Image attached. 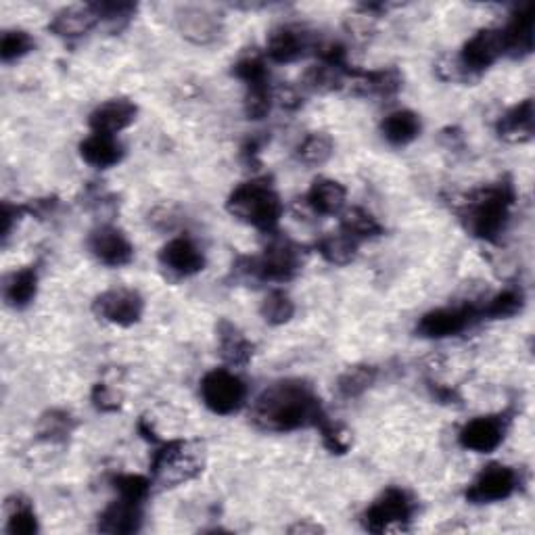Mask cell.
Masks as SVG:
<instances>
[{
    "label": "cell",
    "instance_id": "cell-35",
    "mask_svg": "<svg viewBox=\"0 0 535 535\" xmlns=\"http://www.w3.org/2000/svg\"><path fill=\"white\" fill-rule=\"evenodd\" d=\"M345 74L339 72V69L331 67V65H312L308 72L301 78V84H304L306 90L310 92H318V95H327V92H335L341 90L345 86Z\"/></svg>",
    "mask_w": 535,
    "mask_h": 535
},
{
    "label": "cell",
    "instance_id": "cell-13",
    "mask_svg": "<svg viewBox=\"0 0 535 535\" xmlns=\"http://www.w3.org/2000/svg\"><path fill=\"white\" fill-rule=\"evenodd\" d=\"M88 251L95 260L109 268H122L134 260V245L124 235V230L111 224H101L88 235Z\"/></svg>",
    "mask_w": 535,
    "mask_h": 535
},
{
    "label": "cell",
    "instance_id": "cell-47",
    "mask_svg": "<svg viewBox=\"0 0 535 535\" xmlns=\"http://www.w3.org/2000/svg\"><path fill=\"white\" fill-rule=\"evenodd\" d=\"M138 433H141L143 435V439H147L149 441V444H161V439H159V435L153 431V427H151V421H149V418H141V421H138Z\"/></svg>",
    "mask_w": 535,
    "mask_h": 535
},
{
    "label": "cell",
    "instance_id": "cell-8",
    "mask_svg": "<svg viewBox=\"0 0 535 535\" xmlns=\"http://www.w3.org/2000/svg\"><path fill=\"white\" fill-rule=\"evenodd\" d=\"M521 485L519 473L502 462H492L483 467L475 481L467 487L464 498L471 504H494L515 496Z\"/></svg>",
    "mask_w": 535,
    "mask_h": 535
},
{
    "label": "cell",
    "instance_id": "cell-29",
    "mask_svg": "<svg viewBox=\"0 0 535 535\" xmlns=\"http://www.w3.org/2000/svg\"><path fill=\"white\" fill-rule=\"evenodd\" d=\"M78 423L72 412L53 408L46 410L36 423V437L40 441H49V444H65L72 437Z\"/></svg>",
    "mask_w": 535,
    "mask_h": 535
},
{
    "label": "cell",
    "instance_id": "cell-17",
    "mask_svg": "<svg viewBox=\"0 0 535 535\" xmlns=\"http://www.w3.org/2000/svg\"><path fill=\"white\" fill-rule=\"evenodd\" d=\"M176 26L182 38L193 44H214L222 36V19L203 7H184L176 13Z\"/></svg>",
    "mask_w": 535,
    "mask_h": 535
},
{
    "label": "cell",
    "instance_id": "cell-10",
    "mask_svg": "<svg viewBox=\"0 0 535 535\" xmlns=\"http://www.w3.org/2000/svg\"><path fill=\"white\" fill-rule=\"evenodd\" d=\"M92 312H95L99 320H105L113 324V327L130 329L143 320L145 299L134 289L126 287L109 289L97 295L95 301H92Z\"/></svg>",
    "mask_w": 535,
    "mask_h": 535
},
{
    "label": "cell",
    "instance_id": "cell-27",
    "mask_svg": "<svg viewBox=\"0 0 535 535\" xmlns=\"http://www.w3.org/2000/svg\"><path fill=\"white\" fill-rule=\"evenodd\" d=\"M97 23H99V17L95 15V11L90 9V5L67 7V9H61L53 15V19L49 23V30L59 38L74 40V38L88 34L92 28L97 26Z\"/></svg>",
    "mask_w": 535,
    "mask_h": 535
},
{
    "label": "cell",
    "instance_id": "cell-34",
    "mask_svg": "<svg viewBox=\"0 0 535 535\" xmlns=\"http://www.w3.org/2000/svg\"><path fill=\"white\" fill-rule=\"evenodd\" d=\"M7 510V525L5 531L9 535H34L38 533V517L34 513V506L26 498H11L5 504Z\"/></svg>",
    "mask_w": 535,
    "mask_h": 535
},
{
    "label": "cell",
    "instance_id": "cell-48",
    "mask_svg": "<svg viewBox=\"0 0 535 535\" xmlns=\"http://www.w3.org/2000/svg\"><path fill=\"white\" fill-rule=\"evenodd\" d=\"M291 533H320L324 531L320 525H314V523H297L289 529Z\"/></svg>",
    "mask_w": 535,
    "mask_h": 535
},
{
    "label": "cell",
    "instance_id": "cell-20",
    "mask_svg": "<svg viewBox=\"0 0 535 535\" xmlns=\"http://www.w3.org/2000/svg\"><path fill=\"white\" fill-rule=\"evenodd\" d=\"M535 132V105L533 99H525L510 107L496 122V134L510 145L529 143Z\"/></svg>",
    "mask_w": 535,
    "mask_h": 535
},
{
    "label": "cell",
    "instance_id": "cell-5",
    "mask_svg": "<svg viewBox=\"0 0 535 535\" xmlns=\"http://www.w3.org/2000/svg\"><path fill=\"white\" fill-rule=\"evenodd\" d=\"M205 469V452L199 441H168L151 458V479L161 487H178L197 479Z\"/></svg>",
    "mask_w": 535,
    "mask_h": 535
},
{
    "label": "cell",
    "instance_id": "cell-4",
    "mask_svg": "<svg viewBox=\"0 0 535 535\" xmlns=\"http://www.w3.org/2000/svg\"><path fill=\"white\" fill-rule=\"evenodd\" d=\"M226 209L230 216H235L247 226L258 228L262 232H274L283 218L285 205L281 195L276 193L268 180L255 178L239 184L228 195Z\"/></svg>",
    "mask_w": 535,
    "mask_h": 535
},
{
    "label": "cell",
    "instance_id": "cell-28",
    "mask_svg": "<svg viewBox=\"0 0 535 535\" xmlns=\"http://www.w3.org/2000/svg\"><path fill=\"white\" fill-rule=\"evenodd\" d=\"M358 247L360 241H356L352 235H347L341 228L337 232H327V235L320 237L314 245V249L320 253V258L333 266L352 264L358 255Z\"/></svg>",
    "mask_w": 535,
    "mask_h": 535
},
{
    "label": "cell",
    "instance_id": "cell-15",
    "mask_svg": "<svg viewBox=\"0 0 535 535\" xmlns=\"http://www.w3.org/2000/svg\"><path fill=\"white\" fill-rule=\"evenodd\" d=\"M159 266L174 278H191L205 268V255L189 237H176L161 247Z\"/></svg>",
    "mask_w": 535,
    "mask_h": 535
},
{
    "label": "cell",
    "instance_id": "cell-41",
    "mask_svg": "<svg viewBox=\"0 0 535 535\" xmlns=\"http://www.w3.org/2000/svg\"><path fill=\"white\" fill-rule=\"evenodd\" d=\"M90 9L99 17V23L105 21L113 30H120L122 26L134 17L138 7L134 3H115V0H105V3H90Z\"/></svg>",
    "mask_w": 535,
    "mask_h": 535
},
{
    "label": "cell",
    "instance_id": "cell-25",
    "mask_svg": "<svg viewBox=\"0 0 535 535\" xmlns=\"http://www.w3.org/2000/svg\"><path fill=\"white\" fill-rule=\"evenodd\" d=\"M38 281L40 278L36 266H26L11 272L3 285L5 304L13 310H26L32 306L38 295Z\"/></svg>",
    "mask_w": 535,
    "mask_h": 535
},
{
    "label": "cell",
    "instance_id": "cell-33",
    "mask_svg": "<svg viewBox=\"0 0 535 535\" xmlns=\"http://www.w3.org/2000/svg\"><path fill=\"white\" fill-rule=\"evenodd\" d=\"M341 230L347 232V235H352L356 241L375 239L385 232L383 224L364 207H352V209H347V212H343Z\"/></svg>",
    "mask_w": 535,
    "mask_h": 535
},
{
    "label": "cell",
    "instance_id": "cell-11",
    "mask_svg": "<svg viewBox=\"0 0 535 535\" xmlns=\"http://www.w3.org/2000/svg\"><path fill=\"white\" fill-rule=\"evenodd\" d=\"M510 421H513V414H508V412L475 416L473 421H469L460 429L458 444L464 450L475 452V454H492L502 446V441L506 439Z\"/></svg>",
    "mask_w": 535,
    "mask_h": 535
},
{
    "label": "cell",
    "instance_id": "cell-19",
    "mask_svg": "<svg viewBox=\"0 0 535 535\" xmlns=\"http://www.w3.org/2000/svg\"><path fill=\"white\" fill-rule=\"evenodd\" d=\"M138 107L130 99H109L92 109L88 115V126L97 134L115 136L134 124Z\"/></svg>",
    "mask_w": 535,
    "mask_h": 535
},
{
    "label": "cell",
    "instance_id": "cell-36",
    "mask_svg": "<svg viewBox=\"0 0 535 535\" xmlns=\"http://www.w3.org/2000/svg\"><path fill=\"white\" fill-rule=\"evenodd\" d=\"M260 316L270 327H283L295 316L293 299L285 291H270L260 306Z\"/></svg>",
    "mask_w": 535,
    "mask_h": 535
},
{
    "label": "cell",
    "instance_id": "cell-40",
    "mask_svg": "<svg viewBox=\"0 0 535 535\" xmlns=\"http://www.w3.org/2000/svg\"><path fill=\"white\" fill-rule=\"evenodd\" d=\"M111 485H113V490L118 492V496L145 504L151 496L153 479H147L143 475H115L111 479Z\"/></svg>",
    "mask_w": 535,
    "mask_h": 535
},
{
    "label": "cell",
    "instance_id": "cell-42",
    "mask_svg": "<svg viewBox=\"0 0 535 535\" xmlns=\"http://www.w3.org/2000/svg\"><path fill=\"white\" fill-rule=\"evenodd\" d=\"M316 429L320 433L324 448H327L331 454L341 456L350 450V433L345 431L343 425H339L333 421V418H329V414L322 416V421L316 425Z\"/></svg>",
    "mask_w": 535,
    "mask_h": 535
},
{
    "label": "cell",
    "instance_id": "cell-16",
    "mask_svg": "<svg viewBox=\"0 0 535 535\" xmlns=\"http://www.w3.org/2000/svg\"><path fill=\"white\" fill-rule=\"evenodd\" d=\"M533 26H535V9L531 3H525L513 11L506 28H502L506 57L525 59L533 53Z\"/></svg>",
    "mask_w": 535,
    "mask_h": 535
},
{
    "label": "cell",
    "instance_id": "cell-31",
    "mask_svg": "<svg viewBox=\"0 0 535 535\" xmlns=\"http://www.w3.org/2000/svg\"><path fill=\"white\" fill-rule=\"evenodd\" d=\"M335 153V141L327 132H310L304 141H301L295 149V157L299 164L308 168L324 166Z\"/></svg>",
    "mask_w": 535,
    "mask_h": 535
},
{
    "label": "cell",
    "instance_id": "cell-3",
    "mask_svg": "<svg viewBox=\"0 0 535 535\" xmlns=\"http://www.w3.org/2000/svg\"><path fill=\"white\" fill-rule=\"evenodd\" d=\"M306 251L287 237L274 239L260 255H241L232 272L251 283H289L301 272Z\"/></svg>",
    "mask_w": 535,
    "mask_h": 535
},
{
    "label": "cell",
    "instance_id": "cell-6",
    "mask_svg": "<svg viewBox=\"0 0 535 535\" xmlns=\"http://www.w3.org/2000/svg\"><path fill=\"white\" fill-rule=\"evenodd\" d=\"M416 500L402 487H387V490L372 502L362 515V527L370 533L408 531L416 513Z\"/></svg>",
    "mask_w": 535,
    "mask_h": 535
},
{
    "label": "cell",
    "instance_id": "cell-1",
    "mask_svg": "<svg viewBox=\"0 0 535 535\" xmlns=\"http://www.w3.org/2000/svg\"><path fill=\"white\" fill-rule=\"evenodd\" d=\"M327 414L320 395L304 379H281L270 383L251 404L249 421L266 433H291L314 427Z\"/></svg>",
    "mask_w": 535,
    "mask_h": 535
},
{
    "label": "cell",
    "instance_id": "cell-12",
    "mask_svg": "<svg viewBox=\"0 0 535 535\" xmlns=\"http://www.w3.org/2000/svg\"><path fill=\"white\" fill-rule=\"evenodd\" d=\"M500 57H504L502 30L481 28L464 42L458 55V69L464 76H479L487 72Z\"/></svg>",
    "mask_w": 535,
    "mask_h": 535
},
{
    "label": "cell",
    "instance_id": "cell-14",
    "mask_svg": "<svg viewBox=\"0 0 535 535\" xmlns=\"http://www.w3.org/2000/svg\"><path fill=\"white\" fill-rule=\"evenodd\" d=\"M310 51H316V40L301 26H278L266 40V55L274 63H293Z\"/></svg>",
    "mask_w": 535,
    "mask_h": 535
},
{
    "label": "cell",
    "instance_id": "cell-9",
    "mask_svg": "<svg viewBox=\"0 0 535 535\" xmlns=\"http://www.w3.org/2000/svg\"><path fill=\"white\" fill-rule=\"evenodd\" d=\"M481 318V306L462 304L456 308H437L421 316L416 322V337L423 339H446L456 337L471 329Z\"/></svg>",
    "mask_w": 535,
    "mask_h": 535
},
{
    "label": "cell",
    "instance_id": "cell-23",
    "mask_svg": "<svg viewBox=\"0 0 535 535\" xmlns=\"http://www.w3.org/2000/svg\"><path fill=\"white\" fill-rule=\"evenodd\" d=\"M124 155H126V149L118 141V136L92 132L80 143V157L88 166L97 170H109L113 166H118L124 159Z\"/></svg>",
    "mask_w": 535,
    "mask_h": 535
},
{
    "label": "cell",
    "instance_id": "cell-22",
    "mask_svg": "<svg viewBox=\"0 0 535 535\" xmlns=\"http://www.w3.org/2000/svg\"><path fill=\"white\" fill-rule=\"evenodd\" d=\"M350 80H352L354 92L360 97L389 99L398 95L404 86V76L398 67L372 69V72H362V69H356V74Z\"/></svg>",
    "mask_w": 535,
    "mask_h": 535
},
{
    "label": "cell",
    "instance_id": "cell-26",
    "mask_svg": "<svg viewBox=\"0 0 535 535\" xmlns=\"http://www.w3.org/2000/svg\"><path fill=\"white\" fill-rule=\"evenodd\" d=\"M421 132H423L421 115L410 109L393 111L381 122V136L391 147H406L414 143L416 138L421 136Z\"/></svg>",
    "mask_w": 535,
    "mask_h": 535
},
{
    "label": "cell",
    "instance_id": "cell-37",
    "mask_svg": "<svg viewBox=\"0 0 535 535\" xmlns=\"http://www.w3.org/2000/svg\"><path fill=\"white\" fill-rule=\"evenodd\" d=\"M232 76L239 78L245 84V88L258 86V84H270L268 65L264 57L258 53L241 57L235 65H232Z\"/></svg>",
    "mask_w": 535,
    "mask_h": 535
},
{
    "label": "cell",
    "instance_id": "cell-44",
    "mask_svg": "<svg viewBox=\"0 0 535 535\" xmlns=\"http://www.w3.org/2000/svg\"><path fill=\"white\" fill-rule=\"evenodd\" d=\"M26 205H13L9 201H3L0 205V235H3V243L7 245L11 232L15 224L21 220V216H26Z\"/></svg>",
    "mask_w": 535,
    "mask_h": 535
},
{
    "label": "cell",
    "instance_id": "cell-18",
    "mask_svg": "<svg viewBox=\"0 0 535 535\" xmlns=\"http://www.w3.org/2000/svg\"><path fill=\"white\" fill-rule=\"evenodd\" d=\"M143 506V502H134L118 496V500H113L99 515L97 529L109 535H130L141 531L145 517Z\"/></svg>",
    "mask_w": 535,
    "mask_h": 535
},
{
    "label": "cell",
    "instance_id": "cell-38",
    "mask_svg": "<svg viewBox=\"0 0 535 535\" xmlns=\"http://www.w3.org/2000/svg\"><path fill=\"white\" fill-rule=\"evenodd\" d=\"M36 49V40L26 30H7L0 38V59L3 63L19 61Z\"/></svg>",
    "mask_w": 535,
    "mask_h": 535
},
{
    "label": "cell",
    "instance_id": "cell-32",
    "mask_svg": "<svg viewBox=\"0 0 535 535\" xmlns=\"http://www.w3.org/2000/svg\"><path fill=\"white\" fill-rule=\"evenodd\" d=\"M379 377V368L372 364H354L347 370H343L337 379V391L341 398L354 400L366 393L372 385H375Z\"/></svg>",
    "mask_w": 535,
    "mask_h": 535
},
{
    "label": "cell",
    "instance_id": "cell-2",
    "mask_svg": "<svg viewBox=\"0 0 535 535\" xmlns=\"http://www.w3.org/2000/svg\"><path fill=\"white\" fill-rule=\"evenodd\" d=\"M515 203V184L513 180L504 178L492 186H485L464 201L460 218L469 235L485 243H496L508 228Z\"/></svg>",
    "mask_w": 535,
    "mask_h": 535
},
{
    "label": "cell",
    "instance_id": "cell-30",
    "mask_svg": "<svg viewBox=\"0 0 535 535\" xmlns=\"http://www.w3.org/2000/svg\"><path fill=\"white\" fill-rule=\"evenodd\" d=\"M525 308V293L521 287H506L481 306L483 320H508Z\"/></svg>",
    "mask_w": 535,
    "mask_h": 535
},
{
    "label": "cell",
    "instance_id": "cell-21",
    "mask_svg": "<svg viewBox=\"0 0 535 535\" xmlns=\"http://www.w3.org/2000/svg\"><path fill=\"white\" fill-rule=\"evenodd\" d=\"M216 339L220 358L228 366L243 368L251 362L255 354V345L245 337V333L235 322H230L228 318H220L216 324Z\"/></svg>",
    "mask_w": 535,
    "mask_h": 535
},
{
    "label": "cell",
    "instance_id": "cell-43",
    "mask_svg": "<svg viewBox=\"0 0 535 535\" xmlns=\"http://www.w3.org/2000/svg\"><path fill=\"white\" fill-rule=\"evenodd\" d=\"M90 402L99 412H118L122 408V398L113 389H109L105 383H97L90 391Z\"/></svg>",
    "mask_w": 535,
    "mask_h": 535
},
{
    "label": "cell",
    "instance_id": "cell-39",
    "mask_svg": "<svg viewBox=\"0 0 535 535\" xmlns=\"http://www.w3.org/2000/svg\"><path fill=\"white\" fill-rule=\"evenodd\" d=\"M274 103V92L270 84H258V86H247L245 88V115L249 120L260 122L268 118V113Z\"/></svg>",
    "mask_w": 535,
    "mask_h": 535
},
{
    "label": "cell",
    "instance_id": "cell-45",
    "mask_svg": "<svg viewBox=\"0 0 535 535\" xmlns=\"http://www.w3.org/2000/svg\"><path fill=\"white\" fill-rule=\"evenodd\" d=\"M264 145H266V138L264 136H251L249 141L241 147V155H243V159L247 161L249 166H258L260 164L258 155H260V151H262Z\"/></svg>",
    "mask_w": 535,
    "mask_h": 535
},
{
    "label": "cell",
    "instance_id": "cell-46",
    "mask_svg": "<svg viewBox=\"0 0 535 535\" xmlns=\"http://www.w3.org/2000/svg\"><path fill=\"white\" fill-rule=\"evenodd\" d=\"M429 391H431L433 398L437 402H441V404H460V395L452 387H446V385H439V383L429 381Z\"/></svg>",
    "mask_w": 535,
    "mask_h": 535
},
{
    "label": "cell",
    "instance_id": "cell-7",
    "mask_svg": "<svg viewBox=\"0 0 535 535\" xmlns=\"http://www.w3.org/2000/svg\"><path fill=\"white\" fill-rule=\"evenodd\" d=\"M199 393L203 404L220 416L239 412L247 402L245 381L226 368L209 370L201 379Z\"/></svg>",
    "mask_w": 535,
    "mask_h": 535
},
{
    "label": "cell",
    "instance_id": "cell-24",
    "mask_svg": "<svg viewBox=\"0 0 535 535\" xmlns=\"http://www.w3.org/2000/svg\"><path fill=\"white\" fill-rule=\"evenodd\" d=\"M347 199L345 186L333 178H316L306 195V203L318 216H337L343 212Z\"/></svg>",
    "mask_w": 535,
    "mask_h": 535
}]
</instances>
